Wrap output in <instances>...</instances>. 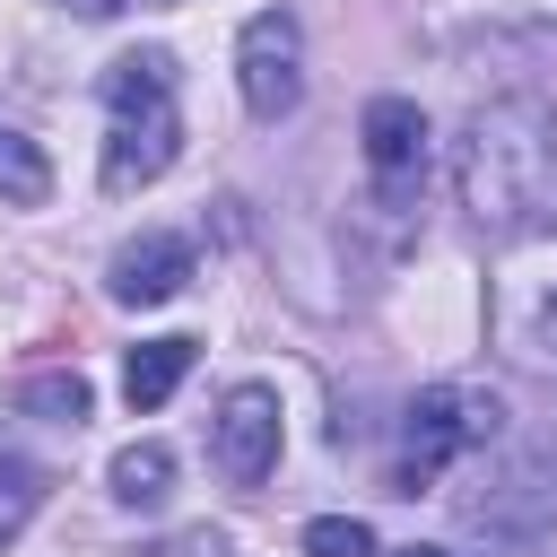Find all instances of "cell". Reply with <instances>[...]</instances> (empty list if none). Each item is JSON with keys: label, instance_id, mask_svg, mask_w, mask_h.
<instances>
[{"label": "cell", "instance_id": "14", "mask_svg": "<svg viewBox=\"0 0 557 557\" xmlns=\"http://www.w3.org/2000/svg\"><path fill=\"white\" fill-rule=\"evenodd\" d=\"M52 9H70V17H122L131 0H52Z\"/></svg>", "mask_w": 557, "mask_h": 557}, {"label": "cell", "instance_id": "1", "mask_svg": "<svg viewBox=\"0 0 557 557\" xmlns=\"http://www.w3.org/2000/svg\"><path fill=\"white\" fill-rule=\"evenodd\" d=\"M548 174H557V104L540 96H496L453 139V191L487 235L531 226V209L548 200Z\"/></svg>", "mask_w": 557, "mask_h": 557}, {"label": "cell", "instance_id": "6", "mask_svg": "<svg viewBox=\"0 0 557 557\" xmlns=\"http://www.w3.org/2000/svg\"><path fill=\"white\" fill-rule=\"evenodd\" d=\"M183 157V113H174V96H157V104H113V131H104V191H148L165 165Z\"/></svg>", "mask_w": 557, "mask_h": 557}, {"label": "cell", "instance_id": "9", "mask_svg": "<svg viewBox=\"0 0 557 557\" xmlns=\"http://www.w3.org/2000/svg\"><path fill=\"white\" fill-rule=\"evenodd\" d=\"M165 496H174V453L157 435L122 444L113 453V505H165Z\"/></svg>", "mask_w": 557, "mask_h": 557}, {"label": "cell", "instance_id": "10", "mask_svg": "<svg viewBox=\"0 0 557 557\" xmlns=\"http://www.w3.org/2000/svg\"><path fill=\"white\" fill-rule=\"evenodd\" d=\"M52 200V157L0 122V209H44Z\"/></svg>", "mask_w": 557, "mask_h": 557}, {"label": "cell", "instance_id": "11", "mask_svg": "<svg viewBox=\"0 0 557 557\" xmlns=\"http://www.w3.org/2000/svg\"><path fill=\"white\" fill-rule=\"evenodd\" d=\"M44 496H52L44 461H26V453H0V548H17V531L44 513Z\"/></svg>", "mask_w": 557, "mask_h": 557}, {"label": "cell", "instance_id": "13", "mask_svg": "<svg viewBox=\"0 0 557 557\" xmlns=\"http://www.w3.org/2000/svg\"><path fill=\"white\" fill-rule=\"evenodd\" d=\"M305 557H383V548H374V531L357 513H313L305 522Z\"/></svg>", "mask_w": 557, "mask_h": 557}, {"label": "cell", "instance_id": "15", "mask_svg": "<svg viewBox=\"0 0 557 557\" xmlns=\"http://www.w3.org/2000/svg\"><path fill=\"white\" fill-rule=\"evenodd\" d=\"M392 557H453V548H426V540H409V548H392Z\"/></svg>", "mask_w": 557, "mask_h": 557}, {"label": "cell", "instance_id": "2", "mask_svg": "<svg viewBox=\"0 0 557 557\" xmlns=\"http://www.w3.org/2000/svg\"><path fill=\"white\" fill-rule=\"evenodd\" d=\"M496 426H505V400H496V392H479V383H426V392L409 400V418H400V461H392V487H400V496L435 487L461 453L496 444Z\"/></svg>", "mask_w": 557, "mask_h": 557}, {"label": "cell", "instance_id": "8", "mask_svg": "<svg viewBox=\"0 0 557 557\" xmlns=\"http://www.w3.org/2000/svg\"><path fill=\"white\" fill-rule=\"evenodd\" d=\"M191 357H200V339H183V331H165V339H139V348L122 357V400H131V409H165V400L183 392Z\"/></svg>", "mask_w": 557, "mask_h": 557}, {"label": "cell", "instance_id": "3", "mask_svg": "<svg viewBox=\"0 0 557 557\" xmlns=\"http://www.w3.org/2000/svg\"><path fill=\"white\" fill-rule=\"evenodd\" d=\"M235 96L252 122H287L305 104V26L296 9H261L235 35Z\"/></svg>", "mask_w": 557, "mask_h": 557}, {"label": "cell", "instance_id": "7", "mask_svg": "<svg viewBox=\"0 0 557 557\" xmlns=\"http://www.w3.org/2000/svg\"><path fill=\"white\" fill-rule=\"evenodd\" d=\"M183 287H191V244H183L174 226H148V235H131V244H113V261H104V296L131 305V313L174 305Z\"/></svg>", "mask_w": 557, "mask_h": 557}, {"label": "cell", "instance_id": "4", "mask_svg": "<svg viewBox=\"0 0 557 557\" xmlns=\"http://www.w3.org/2000/svg\"><path fill=\"white\" fill-rule=\"evenodd\" d=\"M357 139H366V174H374V200L383 209H409L418 191H426V113L409 104V96H374L366 104V122H357Z\"/></svg>", "mask_w": 557, "mask_h": 557}, {"label": "cell", "instance_id": "5", "mask_svg": "<svg viewBox=\"0 0 557 557\" xmlns=\"http://www.w3.org/2000/svg\"><path fill=\"white\" fill-rule=\"evenodd\" d=\"M278 444H287V426H278V392H270V383H235V392L218 400V418H209V453H218V470H226L235 487H261V479L278 470Z\"/></svg>", "mask_w": 557, "mask_h": 557}, {"label": "cell", "instance_id": "12", "mask_svg": "<svg viewBox=\"0 0 557 557\" xmlns=\"http://www.w3.org/2000/svg\"><path fill=\"white\" fill-rule=\"evenodd\" d=\"M17 409L26 418H52V426H78L96 409V392H87V374H26L17 383Z\"/></svg>", "mask_w": 557, "mask_h": 557}]
</instances>
